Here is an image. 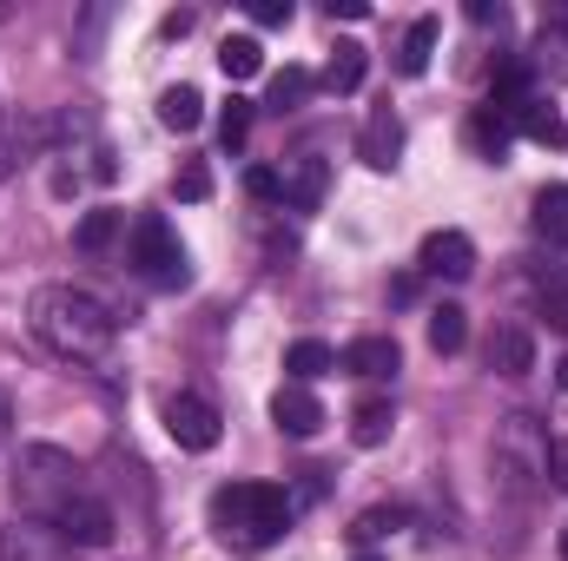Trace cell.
<instances>
[{"mask_svg": "<svg viewBox=\"0 0 568 561\" xmlns=\"http://www.w3.org/2000/svg\"><path fill=\"white\" fill-rule=\"evenodd\" d=\"M562 561H568V529H562Z\"/></svg>", "mask_w": 568, "mask_h": 561, "instance_id": "obj_37", "label": "cell"}, {"mask_svg": "<svg viewBox=\"0 0 568 561\" xmlns=\"http://www.w3.org/2000/svg\"><path fill=\"white\" fill-rule=\"evenodd\" d=\"M496 476L509 482V496H536L549 482V436L529 410L496 422Z\"/></svg>", "mask_w": 568, "mask_h": 561, "instance_id": "obj_4", "label": "cell"}, {"mask_svg": "<svg viewBox=\"0 0 568 561\" xmlns=\"http://www.w3.org/2000/svg\"><path fill=\"white\" fill-rule=\"evenodd\" d=\"M252 20L258 27H284L291 20V0H252Z\"/></svg>", "mask_w": 568, "mask_h": 561, "instance_id": "obj_31", "label": "cell"}, {"mask_svg": "<svg viewBox=\"0 0 568 561\" xmlns=\"http://www.w3.org/2000/svg\"><path fill=\"white\" fill-rule=\"evenodd\" d=\"M199 120H205V93L199 86H165L159 93V126L165 133H192Z\"/></svg>", "mask_w": 568, "mask_h": 561, "instance_id": "obj_22", "label": "cell"}, {"mask_svg": "<svg viewBox=\"0 0 568 561\" xmlns=\"http://www.w3.org/2000/svg\"><path fill=\"white\" fill-rule=\"evenodd\" d=\"M489 370H496V377H529V370H536V337H529L523 324H503V330L489 337Z\"/></svg>", "mask_w": 568, "mask_h": 561, "instance_id": "obj_15", "label": "cell"}, {"mask_svg": "<svg viewBox=\"0 0 568 561\" xmlns=\"http://www.w3.org/2000/svg\"><path fill=\"white\" fill-rule=\"evenodd\" d=\"M219 67H225V80H258V73H265V47H258L252 33H232V40L219 47Z\"/></svg>", "mask_w": 568, "mask_h": 561, "instance_id": "obj_25", "label": "cell"}, {"mask_svg": "<svg viewBox=\"0 0 568 561\" xmlns=\"http://www.w3.org/2000/svg\"><path fill=\"white\" fill-rule=\"evenodd\" d=\"M7 429H13V404H7V390H0V442H7Z\"/></svg>", "mask_w": 568, "mask_h": 561, "instance_id": "obj_35", "label": "cell"}, {"mask_svg": "<svg viewBox=\"0 0 568 561\" xmlns=\"http://www.w3.org/2000/svg\"><path fill=\"white\" fill-rule=\"evenodd\" d=\"M556 384H562V390H568V357H562V364H556Z\"/></svg>", "mask_w": 568, "mask_h": 561, "instance_id": "obj_36", "label": "cell"}, {"mask_svg": "<svg viewBox=\"0 0 568 561\" xmlns=\"http://www.w3.org/2000/svg\"><path fill=\"white\" fill-rule=\"evenodd\" d=\"M404 522H410V509H364V516H357V529H351V542H364V549H371V542L397 536Z\"/></svg>", "mask_w": 568, "mask_h": 561, "instance_id": "obj_26", "label": "cell"}, {"mask_svg": "<svg viewBox=\"0 0 568 561\" xmlns=\"http://www.w3.org/2000/svg\"><path fill=\"white\" fill-rule=\"evenodd\" d=\"M417 265H424V278H449V284H463L469 272H476V245H469V232L443 225V232H429V238H424Z\"/></svg>", "mask_w": 568, "mask_h": 561, "instance_id": "obj_8", "label": "cell"}, {"mask_svg": "<svg viewBox=\"0 0 568 561\" xmlns=\"http://www.w3.org/2000/svg\"><path fill=\"white\" fill-rule=\"evenodd\" d=\"M509 113V126L523 133V140H536V145H568V120H562V106L549 100V93H523L516 106H503Z\"/></svg>", "mask_w": 568, "mask_h": 561, "instance_id": "obj_9", "label": "cell"}, {"mask_svg": "<svg viewBox=\"0 0 568 561\" xmlns=\"http://www.w3.org/2000/svg\"><path fill=\"white\" fill-rule=\"evenodd\" d=\"M272 422H278L284 436H317L324 429V404L304 384H284L278 397H272Z\"/></svg>", "mask_w": 568, "mask_h": 561, "instance_id": "obj_14", "label": "cell"}, {"mask_svg": "<svg viewBox=\"0 0 568 561\" xmlns=\"http://www.w3.org/2000/svg\"><path fill=\"white\" fill-rule=\"evenodd\" d=\"M463 344H469V310L463 304H436L429 310V350L436 357H456Z\"/></svg>", "mask_w": 568, "mask_h": 561, "instance_id": "obj_24", "label": "cell"}, {"mask_svg": "<svg viewBox=\"0 0 568 561\" xmlns=\"http://www.w3.org/2000/svg\"><path fill=\"white\" fill-rule=\"evenodd\" d=\"M397 364H404L397 337H357V344H344V357H337V370H351V377H364V384L397 377Z\"/></svg>", "mask_w": 568, "mask_h": 561, "instance_id": "obj_11", "label": "cell"}, {"mask_svg": "<svg viewBox=\"0 0 568 561\" xmlns=\"http://www.w3.org/2000/svg\"><path fill=\"white\" fill-rule=\"evenodd\" d=\"M529 225H536V238L568 245V185H542V192H536V205H529Z\"/></svg>", "mask_w": 568, "mask_h": 561, "instance_id": "obj_21", "label": "cell"}, {"mask_svg": "<svg viewBox=\"0 0 568 561\" xmlns=\"http://www.w3.org/2000/svg\"><path fill=\"white\" fill-rule=\"evenodd\" d=\"M278 185H284V205H291V212H317L324 192H331V165H324L317 152H297L278 172Z\"/></svg>", "mask_w": 568, "mask_h": 561, "instance_id": "obj_10", "label": "cell"}, {"mask_svg": "<svg viewBox=\"0 0 568 561\" xmlns=\"http://www.w3.org/2000/svg\"><path fill=\"white\" fill-rule=\"evenodd\" d=\"M245 192H252V198H265V205H284V185H278V172H272V165H252V172H245Z\"/></svg>", "mask_w": 568, "mask_h": 561, "instance_id": "obj_30", "label": "cell"}, {"mask_svg": "<svg viewBox=\"0 0 568 561\" xmlns=\"http://www.w3.org/2000/svg\"><path fill=\"white\" fill-rule=\"evenodd\" d=\"M469 20H483V27H503V7H489V0H476V7H469Z\"/></svg>", "mask_w": 568, "mask_h": 561, "instance_id": "obj_34", "label": "cell"}, {"mask_svg": "<svg viewBox=\"0 0 568 561\" xmlns=\"http://www.w3.org/2000/svg\"><path fill=\"white\" fill-rule=\"evenodd\" d=\"M0 561H67V542L47 529V522H13V529H0Z\"/></svg>", "mask_w": 568, "mask_h": 561, "instance_id": "obj_12", "label": "cell"}, {"mask_svg": "<svg viewBox=\"0 0 568 561\" xmlns=\"http://www.w3.org/2000/svg\"><path fill=\"white\" fill-rule=\"evenodd\" d=\"M337 13H344V20H364L371 7H364V0H331V20H337Z\"/></svg>", "mask_w": 568, "mask_h": 561, "instance_id": "obj_33", "label": "cell"}, {"mask_svg": "<svg viewBox=\"0 0 568 561\" xmlns=\"http://www.w3.org/2000/svg\"><path fill=\"white\" fill-rule=\"evenodd\" d=\"M13 509L27 516V522H53L73 496H87V469L60 449V442H27L20 456H13Z\"/></svg>", "mask_w": 568, "mask_h": 561, "instance_id": "obj_3", "label": "cell"}, {"mask_svg": "<svg viewBox=\"0 0 568 561\" xmlns=\"http://www.w3.org/2000/svg\"><path fill=\"white\" fill-rule=\"evenodd\" d=\"M331 370H337V350H331V344H317V337H297V344L284 350V377H291V384H304V390H311L317 377H331Z\"/></svg>", "mask_w": 568, "mask_h": 561, "instance_id": "obj_18", "label": "cell"}, {"mask_svg": "<svg viewBox=\"0 0 568 561\" xmlns=\"http://www.w3.org/2000/svg\"><path fill=\"white\" fill-rule=\"evenodd\" d=\"M364 73H371V47H364V40H337L331 60H324V80H317V86H331V93H357Z\"/></svg>", "mask_w": 568, "mask_h": 561, "instance_id": "obj_16", "label": "cell"}, {"mask_svg": "<svg viewBox=\"0 0 568 561\" xmlns=\"http://www.w3.org/2000/svg\"><path fill=\"white\" fill-rule=\"evenodd\" d=\"M390 429H397V410H390L384 397H364V404L351 410V442H357V449H377V442H390Z\"/></svg>", "mask_w": 568, "mask_h": 561, "instance_id": "obj_23", "label": "cell"}, {"mask_svg": "<svg viewBox=\"0 0 568 561\" xmlns=\"http://www.w3.org/2000/svg\"><path fill=\"white\" fill-rule=\"evenodd\" d=\"M27 324H33V337H40L47 350H60L67 364H106V350H113V337H120V317H113L93 290H80V284H40L33 304H27Z\"/></svg>", "mask_w": 568, "mask_h": 561, "instance_id": "obj_1", "label": "cell"}, {"mask_svg": "<svg viewBox=\"0 0 568 561\" xmlns=\"http://www.w3.org/2000/svg\"><path fill=\"white\" fill-rule=\"evenodd\" d=\"M397 152H404V126H397V113H390V106H377V113L364 120V133H357V159H364L371 172H390V165H397Z\"/></svg>", "mask_w": 568, "mask_h": 561, "instance_id": "obj_13", "label": "cell"}, {"mask_svg": "<svg viewBox=\"0 0 568 561\" xmlns=\"http://www.w3.org/2000/svg\"><path fill=\"white\" fill-rule=\"evenodd\" d=\"M509 140H516V126H509V113L483 100V106L469 113V145H476L483 159H496V165H503V159H509Z\"/></svg>", "mask_w": 568, "mask_h": 561, "instance_id": "obj_17", "label": "cell"}, {"mask_svg": "<svg viewBox=\"0 0 568 561\" xmlns=\"http://www.w3.org/2000/svg\"><path fill=\"white\" fill-rule=\"evenodd\" d=\"M47 529H53V536H60L67 549H113V536H120L113 509H106V502H100L93 489H87V496H73V502H67V509H60V516H53Z\"/></svg>", "mask_w": 568, "mask_h": 561, "instance_id": "obj_6", "label": "cell"}, {"mask_svg": "<svg viewBox=\"0 0 568 561\" xmlns=\"http://www.w3.org/2000/svg\"><path fill=\"white\" fill-rule=\"evenodd\" d=\"M291 496H284L278 482H225L219 496H212V529H219V542H232V549H272L284 529H291Z\"/></svg>", "mask_w": 568, "mask_h": 561, "instance_id": "obj_2", "label": "cell"}, {"mask_svg": "<svg viewBox=\"0 0 568 561\" xmlns=\"http://www.w3.org/2000/svg\"><path fill=\"white\" fill-rule=\"evenodd\" d=\"M126 232V212H113V205H93L80 225H73V245L87 252V258H100V252H113V238Z\"/></svg>", "mask_w": 568, "mask_h": 561, "instance_id": "obj_19", "label": "cell"}, {"mask_svg": "<svg viewBox=\"0 0 568 561\" xmlns=\"http://www.w3.org/2000/svg\"><path fill=\"white\" fill-rule=\"evenodd\" d=\"M311 86H317V80H311L304 67H284L278 80H272V113H291V106H304V100H311Z\"/></svg>", "mask_w": 568, "mask_h": 561, "instance_id": "obj_27", "label": "cell"}, {"mask_svg": "<svg viewBox=\"0 0 568 561\" xmlns=\"http://www.w3.org/2000/svg\"><path fill=\"white\" fill-rule=\"evenodd\" d=\"M172 192H179L185 205H205V198H212V172H205V159H185L179 178H172Z\"/></svg>", "mask_w": 568, "mask_h": 561, "instance_id": "obj_28", "label": "cell"}, {"mask_svg": "<svg viewBox=\"0 0 568 561\" xmlns=\"http://www.w3.org/2000/svg\"><path fill=\"white\" fill-rule=\"evenodd\" d=\"M133 265H140V278H152L159 290H179V284L192 278L185 245L172 238L165 218H140V225H133Z\"/></svg>", "mask_w": 568, "mask_h": 561, "instance_id": "obj_5", "label": "cell"}, {"mask_svg": "<svg viewBox=\"0 0 568 561\" xmlns=\"http://www.w3.org/2000/svg\"><path fill=\"white\" fill-rule=\"evenodd\" d=\"M165 436H172L179 449L205 456V449H219V410H212L205 397L179 390V397H165Z\"/></svg>", "mask_w": 568, "mask_h": 561, "instance_id": "obj_7", "label": "cell"}, {"mask_svg": "<svg viewBox=\"0 0 568 561\" xmlns=\"http://www.w3.org/2000/svg\"><path fill=\"white\" fill-rule=\"evenodd\" d=\"M245 133H252V100H225V113H219V140L225 145H245Z\"/></svg>", "mask_w": 568, "mask_h": 561, "instance_id": "obj_29", "label": "cell"}, {"mask_svg": "<svg viewBox=\"0 0 568 561\" xmlns=\"http://www.w3.org/2000/svg\"><path fill=\"white\" fill-rule=\"evenodd\" d=\"M429 53H436V13H424V20H410V27H404L397 73H404V80H424V73H429Z\"/></svg>", "mask_w": 568, "mask_h": 561, "instance_id": "obj_20", "label": "cell"}, {"mask_svg": "<svg viewBox=\"0 0 568 561\" xmlns=\"http://www.w3.org/2000/svg\"><path fill=\"white\" fill-rule=\"evenodd\" d=\"M549 482H556V489H568V436H556V442H549Z\"/></svg>", "mask_w": 568, "mask_h": 561, "instance_id": "obj_32", "label": "cell"}]
</instances>
